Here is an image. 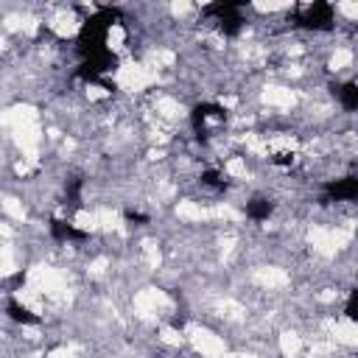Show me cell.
Segmentation results:
<instances>
[{
  "label": "cell",
  "mask_w": 358,
  "mask_h": 358,
  "mask_svg": "<svg viewBox=\"0 0 358 358\" xmlns=\"http://www.w3.org/2000/svg\"><path fill=\"white\" fill-rule=\"evenodd\" d=\"M50 235H53L56 241H84V238H87L84 229H78L76 224L62 221V218H50Z\"/></svg>",
  "instance_id": "cell-5"
},
{
  "label": "cell",
  "mask_w": 358,
  "mask_h": 358,
  "mask_svg": "<svg viewBox=\"0 0 358 358\" xmlns=\"http://www.w3.org/2000/svg\"><path fill=\"white\" fill-rule=\"evenodd\" d=\"M115 20H117L115 8H98V14H92L81 25V31H78V50L84 53V59L106 50V36H109V28H112Z\"/></svg>",
  "instance_id": "cell-1"
},
{
  "label": "cell",
  "mask_w": 358,
  "mask_h": 358,
  "mask_svg": "<svg viewBox=\"0 0 358 358\" xmlns=\"http://www.w3.org/2000/svg\"><path fill=\"white\" fill-rule=\"evenodd\" d=\"M347 316L350 319H358V288L350 294V299H347Z\"/></svg>",
  "instance_id": "cell-10"
},
{
  "label": "cell",
  "mask_w": 358,
  "mask_h": 358,
  "mask_svg": "<svg viewBox=\"0 0 358 358\" xmlns=\"http://www.w3.org/2000/svg\"><path fill=\"white\" fill-rule=\"evenodd\" d=\"M126 218H129V221H148L143 213H134V210H126Z\"/></svg>",
  "instance_id": "cell-12"
},
{
  "label": "cell",
  "mask_w": 358,
  "mask_h": 358,
  "mask_svg": "<svg viewBox=\"0 0 358 358\" xmlns=\"http://www.w3.org/2000/svg\"><path fill=\"white\" fill-rule=\"evenodd\" d=\"M268 215H271V201L268 199H252V201H246V218L266 221Z\"/></svg>",
  "instance_id": "cell-6"
},
{
  "label": "cell",
  "mask_w": 358,
  "mask_h": 358,
  "mask_svg": "<svg viewBox=\"0 0 358 358\" xmlns=\"http://www.w3.org/2000/svg\"><path fill=\"white\" fill-rule=\"evenodd\" d=\"M6 310H8V316H11L14 322H22V324H36V322H39V316H36V313H31L28 308H22L17 299H8Z\"/></svg>",
  "instance_id": "cell-7"
},
{
  "label": "cell",
  "mask_w": 358,
  "mask_h": 358,
  "mask_svg": "<svg viewBox=\"0 0 358 358\" xmlns=\"http://www.w3.org/2000/svg\"><path fill=\"white\" fill-rule=\"evenodd\" d=\"M271 162H274V165H291V162H294V154H288V151H274V154H271Z\"/></svg>",
  "instance_id": "cell-11"
},
{
  "label": "cell",
  "mask_w": 358,
  "mask_h": 358,
  "mask_svg": "<svg viewBox=\"0 0 358 358\" xmlns=\"http://www.w3.org/2000/svg\"><path fill=\"white\" fill-rule=\"evenodd\" d=\"M210 120H215V123L227 120V109H224V106H218V103H196V106H193V112H190V123H193V129L201 134V131H204V126H207Z\"/></svg>",
  "instance_id": "cell-3"
},
{
  "label": "cell",
  "mask_w": 358,
  "mask_h": 358,
  "mask_svg": "<svg viewBox=\"0 0 358 358\" xmlns=\"http://www.w3.org/2000/svg\"><path fill=\"white\" fill-rule=\"evenodd\" d=\"M338 101H341V106L344 109H350V112H358V84H344L341 90H338Z\"/></svg>",
  "instance_id": "cell-8"
},
{
  "label": "cell",
  "mask_w": 358,
  "mask_h": 358,
  "mask_svg": "<svg viewBox=\"0 0 358 358\" xmlns=\"http://www.w3.org/2000/svg\"><path fill=\"white\" fill-rule=\"evenodd\" d=\"M327 196L336 201H355L358 199V176H344V179H330L324 185Z\"/></svg>",
  "instance_id": "cell-4"
},
{
  "label": "cell",
  "mask_w": 358,
  "mask_h": 358,
  "mask_svg": "<svg viewBox=\"0 0 358 358\" xmlns=\"http://www.w3.org/2000/svg\"><path fill=\"white\" fill-rule=\"evenodd\" d=\"M201 185H207V187H218V190H221V187H227V176H224L221 171H213V168H210V171L201 173Z\"/></svg>",
  "instance_id": "cell-9"
},
{
  "label": "cell",
  "mask_w": 358,
  "mask_h": 358,
  "mask_svg": "<svg viewBox=\"0 0 358 358\" xmlns=\"http://www.w3.org/2000/svg\"><path fill=\"white\" fill-rule=\"evenodd\" d=\"M333 17H336V11L330 3H310L296 14V22L302 28H310V31H330Z\"/></svg>",
  "instance_id": "cell-2"
}]
</instances>
